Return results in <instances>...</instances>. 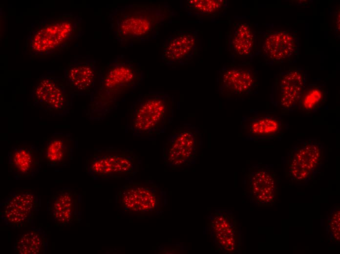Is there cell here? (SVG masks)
I'll return each instance as SVG.
<instances>
[{
    "mask_svg": "<svg viewBox=\"0 0 340 254\" xmlns=\"http://www.w3.org/2000/svg\"><path fill=\"white\" fill-rule=\"evenodd\" d=\"M177 12L166 3L147 2L117 6L110 11V27L122 48L155 39Z\"/></svg>",
    "mask_w": 340,
    "mask_h": 254,
    "instance_id": "6da1fadb",
    "label": "cell"
},
{
    "mask_svg": "<svg viewBox=\"0 0 340 254\" xmlns=\"http://www.w3.org/2000/svg\"><path fill=\"white\" fill-rule=\"evenodd\" d=\"M144 79V73L139 63L124 55L117 56L99 70L96 85L87 107L88 118L95 121L104 119Z\"/></svg>",
    "mask_w": 340,
    "mask_h": 254,
    "instance_id": "7a4b0ae2",
    "label": "cell"
},
{
    "mask_svg": "<svg viewBox=\"0 0 340 254\" xmlns=\"http://www.w3.org/2000/svg\"><path fill=\"white\" fill-rule=\"evenodd\" d=\"M82 19L71 14L47 18L35 25L26 40L32 59L54 57L67 50L82 33Z\"/></svg>",
    "mask_w": 340,
    "mask_h": 254,
    "instance_id": "3957f363",
    "label": "cell"
},
{
    "mask_svg": "<svg viewBox=\"0 0 340 254\" xmlns=\"http://www.w3.org/2000/svg\"><path fill=\"white\" fill-rule=\"evenodd\" d=\"M175 106L173 96L167 92L141 94L128 110L126 130L137 137L164 133L173 120Z\"/></svg>",
    "mask_w": 340,
    "mask_h": 254,
    "instance_id": "277c9868",
    "label": "cell"
},
{
    "mask_svg": "<svg viewBox=\"0 0 340 254\" xmlns=\"http://www.w3.org/2000/svg\"><path fill=\"white\" fill-rule=\"evenodd\" d=\"M326 149L316 139L297 142L283 160L286 178L297 185H304L313 181L324 165Z\"/></svg>",
    "mask_w": 340,
    "mask_h": 254,
    "instance_id": "5b68a950",
    "label": "cell"
},
{
    "mask_svg": "<svg viewBox=\"0 0 340 254\" xmlns=\"http://www.w3.org/2000/svg\"><path fill=\"white\" fill-rule=\"evenodd\" d=\"M201 142L202 134L195 125L185 123L177 127L164 143L163 156L165 164L173 169L194 164Z\"/></svg>",
    "mask_w": 340,
    "mask_h": 254,
    "instance_id": "8992f818",
    "label": "cell"
},
{
    "mask_svg": "<svg viewBox=\"0 0 340 254\" xmlns=\"http://www.w3.org/2000/svg\"><path fill=\"white\" fill-rule=\"evenodd\" d=\"M217 91L224 98L245 100L257 92L259 77L251 63L223 65L218 71Z\"/></svg>",
    "mask_w": 340,
    "mask_h": 254,
    "instance_id": "52a82bcc",
    "label": "cell"
},
{
    "mask_svg": "<svg viewBox=\"0 0 340 254\" xmlns=\"http://www.w3.org/2000/svg\"><path fill=\"white\" fill-rule=\"evenodd\" d=\"M138 167L137 158L132 151L113 148L96 149L85 165L87 173L94 179L133 175Z\"/></svg>",
    "mask_w": 340,
    "mask_h": 254,
    "instance_id": "ba28073f",
    "label": "cell"
},
{
    "mask_svg": "<svg viewBox=\"0 0 340 254\" xmlns=\"http://www.w3.org/2000/svg\"><path fill=\"white\" fill-rule=\"evenodd\" d=\"M41 203L40 196L36 190H16L0 203V218L13 228L29 226L36 218Z\"/></svg>",
    "mask_w": 340,
    "mask_h": 254,
    "instance_id": "9c48e42d",
    "label": "cell"
},
{
    "mask_svg": "<svg viewBox=\"0 0 340 254\" xmlns=\"http://www.w3.org/2000/svg\"><path fill=\"white\" fill-rule=\"evenodd\" d=\"M308 78L307 71L301 67L290 68L279 72L275 78L270 96L273 106L286 113L297 110Z\"/></svg>",
    "mask_w": 340,
    "mask_h": 254,
    "instance_id": "30bf717a",
    "label": "cell"
},
{
    "mask_svg": "<svg viewBox=\"0 0 340 254\" xmlns=\"http://www.w3.org/2000/svg\"><path fill=\"white\" fill-rule=\"evenodd\" d=\"M69 92L64 80L55 76H42L30 92L33 105L47 115H66L69 112Z\"/></svg>",
    "mask_w": 340,
    "mask_h": 254,
    "instance_id": "8fae6325",
    "label": "cell"
},
{
    "mask_svg": "<svg viewBox=\"0 0 340 254\" xmlns=\"http://www.w3.org/2000/svg\"><path fill=\"white\" fill-rule=\"evenodd\" d=\"M279 183V176L273 168L267 165H255L245 175V194L256 205L271 206L277 201Z\"/></svg>",
    "mask_w": 340,
    "mask_h": 254,
    "instance_id": "7c38bea8",
    "label": "cell"
},
{
    "mask_svg": "<svg viewBox=\"0 0 340 254\" xmlns=\"http://www.w3.org/2000/svg\"><path fill=\"white\" fill-rule=\"evenodd\" d=\"M260 49V55L267 64L295 62L299 56V38L291 30L266 29L261 39Z\"/></svg>",
    "mask_w": 340,
    "mask_h": 254,
    "instance_id": "4fadbf2b",
    "label": "cell"
},
{
    "mask_svg": "<svg viewBox=\"0 0 340 254\" xmlns=\"http://www.w3.org/2000/svg\"><path fill=\"white\" fill-rule=\"evenodd\" d=\"M261 39L252 23L235 21L227 33V46L233 63L250 64L260 53Z\"/></svg>",
    "mask_w": 340,
    "mask_h": 254,
    "instance_id": "5bb4252c",
    "label": "cell"
},
{
    "mask_svg": "<svg viewBox=\"0 0 340 254\" xmlns=\"http://www.w3.org/2000/svg\"><path fill=\"white\" fill-rule=\"evenodd\" d=\"M208 230L215 248L226 254L240 252V226L233 213L227 210H217L208 217Z\"/></svg>",
    "mask_w": 340,
    "mask_h": 254,
    "instance_id": "9a60e30c",
    "label": "cell"
},
{
    "mask_svg": "<svg viewBox=\"0 0 340 254\" xmlns=\"http://www.w3.org/2000/svg\"><path fill=\"white\" fill-rule=\"evenodd\" d=\"M198 30L176 29L162 44L161 59L167 66L190 64L197 53Z\"/></svg>",
    "mask_w": 340,
    "mask_h": 254,
    "instance_id": "2e32d148",
    "label": "cell"
},
{
    "mask_svg": "<svg viewBox=\"0 0 340 254\" xmlns=\"http://www.w3.org/2000/svg\"><path fill=\"white\" fill-rule=\"evenodd\" d=\"M286 128V124L281 117L269 113L254 112L244 116L240 122L243 138L255 142L279 140Z\"/></svg>",
    "mask_w": 340,
    "mask_h": 254,
    "instance_id": "e0dca14e",
    "label": "cell"
},
{
    "mask_svg": "<svg viewBox=\"0 0 340 254\" xmlns=\"http://www.w3.org/2000/svg\"><path fill=\"white\" fill-rule=\"evenodd\" d=\"M99 70L96 61L85 57L70 61L64 69V77L71 96L90 97L96 85Z\"/></svg>",
    "mask_w": 340,
    "mask_h": 254,
    "instance_id": "ac0fdd59",
    "label": "cell"
},
{
    "mask_svg": "<svg viewBox=\"0 0 340 254\" xmlns=\"http://www.w3.org/2000/svg\"><path fill=\"white\" fill-rule=\"evenodd\" d=\"M79 194L70 188L55 191L47 202L49 217L55 226L63 227L80 221Z\"/></svg>",
    "mask_w": 340,
    "mask_h": 254,
    "instance_id": "d6986e66",
    "label": "cell"
},
{
    "mask_svg": "<svg viewBox=\"0 0 340 254\" xmlns=\"http://www.w3.org/2000/svg\"><path fill=\"white\" fill-rule=\"evenodd\" d=\"M9 171L17 180L34 176L41 167L40 148L22 143L12 147L8 153Z\"/></svg>",
    "mask_w": 340,
    "mask_h": 254,
    "instance_id": "ffe728a7",
    "label": "cell"
},
{
    "mask_svg": "<svg viewBox=\"0 0 340 254\" xmlns=\"http://www.w3.org/2000/svg\"><path fill=\"white\" fill-rule=\"evenodd\" d=\"M74 148V141L70 134L54 133L40 148L41 162L49 167L65 166L72 159Z\"/></svg>",
    "mask_w": 340,
    "mask_h": 254,
    "instance_id": "44dd1931",
    "label": "cell"
},
{
    "mask_svg": "<svg viewBox=\"0 0 340 254\" xmlns=\"http://www.w3.org/2000/svg\"><path fill=\"white\" fill-rule=\"evenodd\" d=\"M159 194L155 189L149 186L132 185L125 189L122 202L128 210L148 212L156 210L159 203Z\"/></svg>",
    "mask_w": 340,
    "mask_h": 254,
    "instance_id": "7402d4cb",
    "label": "cell"
},
{
    "mask_svg": "<svg viewBox=\"0 0 340 254\" xmlns=\"http://www.w3.org/2000/svg\"><path fill=\"white\" fill-rule=\"evenodd\" d=\"M49 246L45 232L40 228H31L18 235L14 243L17 254H45Z\"/></svg>",
    "mask_w": 340,
    "mask_h": 254,
    "instance_id": "603a6c76",
    "label": "cell"
},
{
    "mask_svg": "<svg viewBox=\"0 0 340 254\" xmlns=\"http://www.w3.org/2000/svg\"><path fill=\"white\" fill-rule=\"evenodd\" d=\"M229 7L227 0H187L185 9L188 15L198 19H212L226 15Z\"/></svg>",
    "mask_w": 340,
    "mask_h": 254,
    "instance_id": "cb8c5ba5",
    "label": "cell"
},
{
    "mask_svg": "<svg viewBox=\"0 0 340 254\" xmlns=\"http://www.w3.org/2000/svg\"><path fill=\"white\" fill-rule=\"evenodd\" d=\"M328 94L325 83L307 84L301 94L298 109L307 114L318 111L325 103Z\"/></svg>",
    "mask_w": 340,
    "mask_h": 254,
    "instance_id": "d4e9b609",
    "label": "cell"
},
{
    "mask_svg": "<svg viewBox=\"0 0 340 254\" xmlns=\"http://www.w3.org/2000/svg\"><path fill=\"white\" fill-rule=\"evenodd\" d=\"M340 207L336 205L326 216V232L328 240L334 243H339Z\"/></svg>",
    "mask_w": 340,
    "mask_h": 254,
    "instance_id": "484cf974",
    "label": "cell"
},
{
    "mask_svg": "<svg viewBox=\"0 0 340 254\" xmlns=\"http://www.w3.org/2000/svg\"><path fill=\"white\" fill-rule=\"evenodd\" d=\"M334 19L333 22L334 34H340V9H338L334 13Z\"/></svg>",
    "mask_w": 340,
    "mask_h": 254,
    "instance_id": "4316f807",
    "label": "cell"
}]
</instances>
